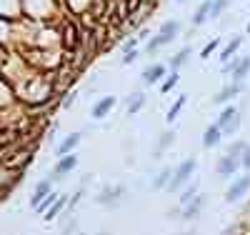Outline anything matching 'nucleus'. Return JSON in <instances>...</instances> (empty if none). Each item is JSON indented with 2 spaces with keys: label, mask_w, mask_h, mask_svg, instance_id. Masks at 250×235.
<instances>
[{
  "label": "nucleus",
  "mask_w": 250,
  "mask_h": 235,
  "mask_svg": "<svg viewBox=\"0 0 250 235\" xmlns=\"http://www.w3.org/2000/svg\"><path fill=\"white\" fill-rule=\"evenodd\" d=\"M125 200H128V188H125L123 183H113V185H105L100 190V193L95 195V203L108 208V210H115L120 208Z\"/></svg>",
  "instance_id": "obj_1"
},
{
  "label": "nucleus",
  "mask_w": 250,
  "mask_h": 235,
  "mask_svg": "<svg viewBox=\"0 0 250 235\" xmlns=\"http://www.w3.org/2000/svg\"><path fill=\"white\" fill-rule=\"evenodd\" d=\"M195 168H198V160H195V158H185V160L173 170V178H170V183H168V188H165V190H168V193H175V190L185 188L188 183H190Z\"/></svg>",
  "instance_id": "obj_2"
},
{
  "label": "nucleus",
  "mask_w": 250,
  "mask_h": 235,
  "mask_svg": "<svg viewBox=\"0 0 250 235\" xmlns=\"http://www.w3.org/2000/svg\"><path fill=\"white\" fill-rule=\"evenodd\" d=\"M240 123H243V115H240V110H235L233 105H228V108H223L220 110V115H218V128H220V133L223 135H228V138H233L238 130H240Z\"/></svg>",
  "instance_id": "obj_3"
},
{
  "label": "nucleus",
  "mask_w": 250,
  "mask_h": 235,
  "mask_svg": "<svg viewBox=\"0 0 250 235\" xmlns=\"http://www.w3.org/2000/svg\"><path fill=\"white\" fill-rule=\"evenodd\" d=\"M250 73V58H230L223 65V75H228V78H233L235 83H243L245 80V75Z\"/></svg>",
  "instance_id": "obj_4"
},
{
  "label": "nucleus",
  "mask_w": 250,
  "mask_h": 235,
  "mask_svg": "<svg viewBox=\"0 0 250 235\" xmlns=\"http://www.w3.org/2000/svg\"><path fill=\"white\" fill-rule=\"evenodd\" d=\"M250 190V175H238L230 180V185H228L225 190V203H238L245 193Z\"/></svg>",
  "instance_id": "obj_5"
},
{
  "label": "nucleus",
  "mask_w": 250,
  "mask_h": 235,
  "mask_svg": "<svg viewBox=\"0 0 250 235\" xmlns=\"http://www.w3.org/2000/svg\"><path fill=\"white\" fill-rule=\"evenodd\" d=\"M180 208V213H178V218L180 220H185V223H190V220H198V215L203 213V208H205V195L203 193H198L188 205H178Z\"/></svg>",
  "instance_id": "obj_6"
},
{
  "label": "nucleus",
  "mask_w": 250,
  "mask_h": 235,
  "mask_svg": "<svg viewBox=\"0 0 250 235\" xmlns=\"http://www.w3.org/2000/svg\"><path fill=\"white\" fill-rule=\"evenodd\" d=\"M75 165H78V155H75V153L58 158V163H55V168H53V178H50V180H62L68 173H73Z\"/></svg>",
  "instance_id": "obj_7"
},
{
  "label": "nucleus",
  "mask_w": 250,
  "mask_h": 235,
  "mask_svg": "<svg viewBox=\"0 0 250 235\" xmlns=\"http://www.w3.org/2000/svg\"><path fill=\"white\" fill-rule=\"evenodd\" d=\"M238 170H240V160H235L230 155H220L215 163L218 178H233V175H238Z\"/></svg>",
  "instance_id": "obj_8"
},
{
  "label": "nucleus",
  "mask_w": 250,
  "mask_h": 235,
  "mask_svg": "<svg viewBox=\"0 0 250 235\" xmlns=\"http://www.w3.org/2000/svg\"><path fill=\"white\" fill-rule=\"evenodd\" d=\"M50 193H53V180H50V178L40 180V183L35 185V190H33V195H30V208L35 210L40 203L45 200V195H50Z\"/></svg>",
  "instance_id": "obj_9"
},
{
  "label": "nucleus",
  "mask_w": 250,
  "mask_h": 235,
  "mask_svg": "<svg viewBox=\"0 0 250 235\" xmlns=\"http://www.w3.org/2000/svg\"><path fill=\"white\" fill-rule=\"evenodd\" d=\"M243 90H245V85L233 80L230 85H225V88H223V90H220V93L213 98V103H220V105H223V103H230V100H233V98H238Z\"/></svg>",
  "instance_id": "obj_10"
},
{
  "label": "nucleus",
  "mask_w": 250,
  "mask_h": 235,
  "mask_svg": "<svg viewBox=\"0 0 250 235\" xmlns=\"http://www.w3.org/2000/svg\"><path fill=\"white\" fill-rule=\"evenodd\" d=\"M80 140H83V133H70L65 140H62V143L55 148V155H58V158H62V155H70V153L75 150V148L80 145Z\"/></svg>",
  "instance_id": "obj_11"
},
{
  "label": "nucleus",
  "mask_w": 250,
  "mask_h": 235,
  "mask_svg": "<svg viewBox=\"0 0 250 235\" xmlns=\"http://www.w3.org/2000/svg\"><path fill=\"white\" fill-rule=\"evenodd\" d=\"M115 103H118V100H115L113 95L100 98V100L93 105V118H95V120H103V118H105V115H108V113L115 108Z\"/></svg>",
  "instance_id": "obj_12"
},
{
  "label": "nucleus",
  "mask_w": 250,
  "mask_h": 235,
  "mask_svg": "<svg viewBox=\"0 0 250 235\" xmlns=\"http://www.w3.org/2000/svg\"><path fill=\"white\" fill-rule=\"evenodd\" d=\"M163 75H165V65L163 63H155V65H150V68H145L143 70V83L145 85H155V83H160L163 80Z\"/></svg>",
  "instance_id": "obj_13"
},
{
  "label": "nucleus",
  "mask_w": 250,
  "mask_h": 235,
  "mask_svg": "<svg viewBox=\"0 0 250 235\" xmlns=\"http://www.w3.org/2000/svg\"><path fill=\"white\" fill-rule=\"evenodd\" d=\"M173 143H175V130H165V133H160L158 145H155V155H153V158H163V153H165V150H170Z\"/></svg>",
  "instance_id": "obj_14"
},
{
  "label": "nucleus",
  "mask_w": 250,
  "mask_h": 235,
  "mask_svg": "<svg viewBox=\"0 0 250 235\" xmlns=\"http://www.w3.org/2000/svg\"><path fill=\"white\" fill-rule=\"evenodd\" d=\"M220 138H223L220 128L218 125H208L205 133H203V148H205V150H210V148H215L220 143Z\"/></svg>",
  "instance_id": "obj_15"
},
{
  "label": "nucleus",
  "mask_w": 250,
  "mask_h": 235,
  "mask_svg": "<svg viewBox=\"0 0 250 235\" xmlns=\"http://www.w3.org/2000/svg\"><path fill=\"white\" fill-rule=\"evenodd\" d=\"M65 205H68V198H65V195H58V200L43 213V220H55V218H58V213L65 210Z\"/></svg>",
  "instance_id": "obj_16"
},
{
  "label": "nucleus",
  "mask_w": 250,
  "mask_h": 235,
  "mask_svg": "<svg viewBox=\"0 0 250 235\" xmlns=\"http://www.w3.org/2000/svg\"><path fill=\"white\" fill-rule=\"evenodd\" d=\"M240 45H243V38L238 35V38H233V40H230V43H228V45L223 48V53H220V60H223V65H225V63L230 60V58H235V53L240 50Z\"/></svg>",
  "instance_id": "obj_17"
},
{
  "label": "nucleus",
  "mask_w": 250,
  "mask_h": 235,
  "mask_svg": "<svg viewBox=\"0 0 250 235\" xmlns=\"http://www.w3.org/2000/svg\"><path fill=\"white\" fill-rule=\"evenodd\" d=\"M170 178H173V170L170 168H163L160 173L155 175V180L150 183V188L155 190V193H158V190H165V188H168V183H170Z\"/></svg>",
  "instance_id": "obj_18"
},
{
  "label": "nucleus",
  "mask_w": 250,
  "mask_h": 235,
  "mask_svg": "<svg viewBox=\"0 0 250 235\" xmlns=\"http://www.w3.org/2000/svg\"><path fill=\"white\" fill-rule=\"evenodd\" d=\"M75 233H80V220L75 215H65L60 225V235H75Z\"/></svg>",
  "instance_id": "obj_19"
},
{
  "label": "nucleus",
  "mask_w": 250,
  "mask_h": 235,
  "mask_svg": "<svg viewBox=\"0 0 250 235\" xmlns=\"http://www.w3.org/2000/svg\"><path fill=\"white\" fill-rule=\"evenodd\" d=\"M210 5H213V0H203V3L198 5V10L193 15V25H203L205 23L208 15H210Z\"/></svg>",
  "instance_id": "obj_20"
},
{
  "label": "nucleus",
  "mask_w": 250,
  "mask_h": 235,
  "mask_svg": "<svg viewBox=\"0 0 250 235\" xmlns=\"http://www.w3.org/2000/svg\"><path fill=\"white\" fill-rule=\"evenodd\" d=\"M195 195H198V180H193L190 185L180 188V198H178V205H188V203H190Z\"/></svg>",
  "instance_id": "obj_21"
},
{
  "label": "nucleus",
  "mask_w": 250,
  "mask_h": 235,
  "mask_svg": "<svg viewBox=\"0 0 250 235\" xmlns=\"http://www.w3.org/2000/svg\"><path fill=\"white\" fill-rule=\"evenodd\" d=\"M188 58H190V50H188V48H183V50H178L173 58H170V70H180L183 65H185V63H188Z\"/></svg>",
  "instance_id": "obj_22"
},
{
  "label": "nucleus",
  "mask_w": 250,
  "mask_h": 235,
  "mask_svg": "<svg viewBox=\"0 0 250 235\" xmlns=\"http://www.w3.org/2000/svg\"><path fill=\"white\" fill-rule=\"evenodd\" d=\"M143 105H145V95H143V93H133V95L128 98V115L140 113Z\"/></svg>",
  "instance_id": "obj_23"
},
{
  "label": "nucleus",
  "mask_w": 250,
  "mask_h": 235,
  "mask_svg": "<svg viewBox=\"0 0 250 235\" xmlns=\"http://www.w3.org/2000/svg\"><path fill=\"white\" fill-rule=\"evenodd\" d=\"M160 33L175 40V38H178V33H180V20H165V23L160 25Z\"/></svg>",
  "instance_id": "obj_24"
},
{
  "label": "nucleus",
  "mask_w": 250,
  "mask_h": 235,
  "mask_svg": "<svg viewBox=\"0 0 250 235\" xmlns=\"http://www.w3.org/2000/svg\"><path fill=\"white\" fill-rule=\"evenodd\" d=\"M173 38H168V35H163V33H158L155 38H150V43H148V53H158L160 48H165L170 43Z\"/></svg>",
  "instance_id": "obj_25"
},
{
  "label": "nucleus",
  "mask_w": 250,
  "mask_h": 235,
  "mask_svg": "<svg viewBox=\"0 0 250 235\" xmlns=\"http://www.w3.org/2000/svg\"><path fill=\"white\" fill-rule=\"evenodd\" d=\"M245 148H248V143H245V140H233V143H230V148L225 150V155H230V158L240 160V155L245 153Z\"/></svg>",
  "instance_id": "obj_26"
},
{
  "label": "nucleus",
  "mask_w": 250,
  "mask_h": 235,
  "mask_svg": "<svg viewBox=\"0 0 250 235\" xmlns=\"http://www.w3.org/2000/svg\"><path fill=\"white\" fill-rule=\"evenodd\" d=\"M185 103H188V95H180L178 100H175V105H173V108L168 110V115H165V120H168V123H173L178 115H180V110L185 108Z\"/></svg>",
  "instance_id": "obj_27"
},
{
  "label": "nucleus",
  "mask_w": 250,
  "mask_h": 235,
  "mask_svg": "<svg viewBox=\"0 0 250 235\" xmlns=\"http://www.w3.org/2000/svg\"><path fill=\"white\" fill-rule=\"evenodd\" d=\"M228 8H230V0H213V5H210V15H208V18H218V15H223Z\"/></svg>",
  "instance_id": "obj_28"
},
{
  "label": "nucleus",
  "mask_w": 250,
  "mask_h": 235,
  "mask_svg": "<svg viewBox=\"0 0 250 235\" xmlns=\"http://www.w3.org/2000/svg\"><path fill=\"white\" fill-rule=\"evenodd\" d=\"M178 80H180V75H178V73L173 70V73H170V78L163 83V88H160V90H163V93H170V90L175 88V85H178Z\"/></svg>",
  "instance_id": "obj_29"
},
{
  "label": "nucleus",
  "mask_w": 250,
  "mask_h": 235,
  "mask_svg": "<svg viewBox=\"0 0 250 235\" xmlns=\"http://www.w3.org/2000/svg\"><path fill=\"white\" fill-rule=\"evenodd\" d=\"M55 200H58V193H50V195H45V200L40 203V205H38L35 210H38V213H45V210H48V208H50V205H53Z\"/></svg>",
  "instance_id": "obj_30"
},
{
  "label": "nucleus",
  "mask_w": 250,
  "mask_h": 235,
  "mask_svg": "<svg viewBox=\"0 0 250 235\" xmlns=\"http://www.w3.org/2000/svg\"><path fill=\"white\" fill-rule=\"evenodd\" d=\"M215 48H218V40H210V43H208V45L203 48V53H200V58H203V60H208V58H210V55L215 53Z\"/></svg>",
  "instance_id": "obj_31"
},
{
  "label": "nucleus",
  "mask_w": 250,
  "mask_h": 235,
  "mask_svg": "<svg viewBox=\"0 0 250 235\" xmlns=\"http://www.w3.org/2000/svg\"><path fill=\"white\" fill-rule=\"evenodd\" d=\"M240 168H245V170H250V145L245 148V153L240 155Z\"/></svg>",
  "instance_id": "obj_32"
},
{
  "label": "nucleus",
  "mask_w": 250,
  "mask_h": 235,
  "mask_svg": "<svg viewBox=\"0 0 250 235\" xmlns=\"http://www.w3.org/2000/svg\"><path fill=\"white\" fill-rule=\"evenodd\" d=\"M135 60H138V50H128V53L123 55V63H125V65H130V63H135Z\"/></svg>",
  "instance_id": "obj_33"
},
{
  "label": "nucleus",
  "mask_w": 250,
  "mask_h": 235,
  "mask_svg": "<svg viewBox=\"0 0 250 235\" xmlns=\"http://www.w3.org/2000/svg\"><path fill=\"white\" fill-rule=\"evenodd\" d=\"M223 235H240V225H230V228H225Z\"/></svg>",
  "instance_id": "obj_34"
},
{
  "label": "nucleus",
  "mask_w": 250,
  "mask_h": 235,
  "mask_svg": "<svg viewBox=\"0 0 250 235\" xmlns=\"http://www.w3.org/2000/svg\"><path fill=\"white\" fill-rule=\"evenodd\" d=\"M135 45H138V38H133V40H128V43H125V45H123V50H125V53H128V50H135Z\"/></svg>",
  "instance_id": "obj_35"
},
{
  "label": "nucleus",
  "mask_w": 250,
  "mask_h": 235,
  "mask_svg": "<svg viewBox=\"0 0 250 235\" xmlns=\"http://www.w3.org/2000/svg\"><path fill=\"white\" fill-rule=\"evenodd\" d=\"M73 103H75V93H70V95H68L65 100H62V108H65V110H68V108H70V105H73Z\"/></svg>",
  "instance_id": "obj_36"
},
{
  "label": "nucleus",
  "mask_w": 250,
  "mask_h": 235,
  "mask_svg": "<svg viewBox=\"0 0 250 235\" xmlns=\"http://www.w3.org/2000/svg\"><path fill=\"white\" fill-rule=\"evenodd\" d=\"M175 235H198V230L190 228V230H183V233H175Z\"/></svg>",
  "instance_id": "obj_37"
},
{
  "label": "nucleus",
  "mask_w": 250,
  "mask_h": 235,
  "mask_svg": "<svg viewBox=\"0 0 250 235\" xmlns=\"http://www.w3.org/2000/svg\"><path fill=\"white\" fill-rule=\"evenodd\" d=\"M98 235H110V233H108V230H100V233H98Z\"/></svg>",
  "instance_id": "obj_38"
},
{
  "label": "nucleus",
  "mask_w": 250,
  "mask_h": 235,
  "mask_svg": "<svg viewBox=\"0 0 250 235\" xmlns=\"http://www.w3.org/2000/svg\"><path fill=\"white\" fill-rule=\"evenodd\" d=\"M75 235H85V233H83V230H80V233H75Z\"/></svg>",
  "instance_id": "obj_39"
},
{
  "label": "nucleus",
  "mask_w": 250,
  "mask_h": 235,
  "mask_svg": "<svg viewBox=\"0 0 250 235\" xmlns=\"http://www.w3.org/2000/svg\"><path fill=\"white\" fill-rule=\"evenodd\" d=\"M248 33H250V23H248Z\"/></svg>",
  "instance_id": "obj_40"
},
{
  "label": "nucleus",
  "mask_w": 250,
  "mask_h": 235,
  "mask_svg": "<svg viewBox=\"0 0 250 235\" xmlns=\"http://www.w3.org/2000/svg\"><path fill=\"white\" fill-rule=\"evenodd\" d=\"M178 3H185V0H178Z\"/></svg>",
  "instance_id": "obj_41"
}]
</instances>
